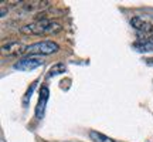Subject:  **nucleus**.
I'll list each match as a JSON object with an SVG mask.
<instances>
[{
  "instance_id": "nucleus-8",
  "label": "nucleus",
  "mask_w": 153,
  "mask_h": 142,
  "mask_svg": "<svg viewBox=\"0 0 153 142\" xmlns=\"http://www.w3.org/2000/svg\"><path fill=\"white\" fill-rule=\"evenodd\" d=\"M67 71V66L64 63H57L50 68L48 71V77H54V75H60V74H64Z\"/></svg>"
},
{
  "instance_id": "nucleus-7",
  "label": "nucleus",
  "mask_w": 153,
  "mask_h": 142,
  "mask_svg": "<svg viewBox=\"0 0 153 142\" xmlns=\"http://www.w3.org/2000/svg\"><path fill=\"white\" fill-rule=\"evenodd\" d=\"M89 138H91V141H94V142H116L115 139L106 137L102 132H98V131H95V129L89 131Z\"/></svg>"
},
{
  "instance_id": "nucleus-6",
  "label": "nucleus",
  "mask_w": 153,
  "mask_h": 142,
  "mask_svg": "<svg viewBox=\"0 0 153 142\" xmlns=\"http://www.w3.org/2000/svg\"><path fill=\"white\" fill-rule=\"evenodd\" d=\"M48 97H50L48 87H47V85H43L41 90H40V97H38L37 107H36V118H38V120H41L44 117L45 107H47V102H48Z\"/></svg>"
},
{
  "instance_id": "nucleus-4",
  "label": "nucleus",
  "mask_w": 153,
  "mask_h": 142,
  "mask_svg": "<svg viewBox=\"0 0 153 142\" xmlns=\"http://www.w3.org/2000/svg\"><path fill=\"white\" fill-rule=\"evenodd\" d=\"M27 50V46L19 41V40H10V41H6L1 46V53L4 55H19V54H24Z\"/></svg>"
},
{
  "instance_id": "nucleus-2",
  "label": "nucleus",
  "mask_w": 153,
  "mask_h": 142,
  "mask_svg": "<svg viewBox=\"0 0 153 142\" xmlns=\"http://www.w3.org/2000/svg\"><path fill=\"white\" fill-rule=\"evenodd\" d=\"M58 50H60V46L55 43V41L44 40V41H38V43L27 46L26 54H28V55H50V54L57 53Z\"/></svg>"
},
{
  "instance_id": "nucleus-5",
  "label": "nucleus",
  "mask_w": 153,
  "mask_h": 142,
  "mask_svg": "<svg viewBox=\"0 0 153 142\" xmlns=\"http://www.w3.org/2000/svg\"><path fill=\"white\" fill-rule=\"evenodd\" d=\"M131 26L135 30H137L139 33H143L146 37H149L150 34H153V24L149 23L148 20H145L139 16H133L131 19Z\"/></svg>"
},
{
  "instance_id": "nucleus-1",
  "label": "nucleus",
  "mask_w": 153,
  "mask_h": 142,
  "mask_svg": "<svg viewBox=\"0 0 153 142\" xmlns=\"http://www.w3.org/2000/svg\"><path fill=\"white\" fill-rule=\"evenodd\" d=\"M61 26L58 23H54L45 19V20H38V22L30 23L20 27V33L24 36H47V34H57L61 31Z\"/></svg>"
},
{
  "instance_id": "nucleus-10",
  "label": "nucleus",
  "mask_w": 153,
  "mask_h": 142,
  "mask_svg": "<svg viewBox=\"0 0 153 142\" xmlns=\"http://www.w3.org/2000/svg\"><path fill=\"white\" fill-rule=\"evenodd\" d=\"M36 85H37V81L33 82V84H31V87H28L27 93H26L24 98H23V104H24V107H27V105H28V99H30V97H31V94L34 93V90H36Z\"/></svg>"
},
{
  "instance_id": "nucleus-11",
  "label": "nucleus",
  "mask_w": 153,
  "mask_h": 142,
  "mask_svg": "<svg viewBox=\"0 0 153 142\" xmlns=\"http://www.w3.org/2000/svg\"><path fill=\"white\" fill-rule=\"evenodd\" d=\"M145 61H146L148 66H153V58H148V60H145Z\"/></svg>"
},
{
  "instance_id": "nucleus-9",
  "label": "nucleus",
  "mask_w": 153,
  "mask_h": 142,
  "mask_svg": "<svg viewBox=\"0 0 153 142\" xmlns=\"http://www.w3.org/2000/svg\"><path fill=\"white\" fill-rule=\"evenodd\" d=\"M133 49L137 50V51H140V53H148V51H153V46L143 40V41H140V43L133 44Z\"/></svg>"
},
{
  "instance_id": "nucleus-3",
  "label": "nucleus",
  "mask_w": 153,
  "mask_h": 142,
  "mask_svg": "<svg viewBox=\"0 0 153 142\" xmlns=\"http://www.w3.org/2000/svg\"><path fill=\"white\" fill-rule=\"evenodd\" d=\"M44 64V60L41 57H37V55H27L24 58H20L14 64V68L20 71H31L36 70L38 67H41Z\"/></svg>"
}]
</instances>
